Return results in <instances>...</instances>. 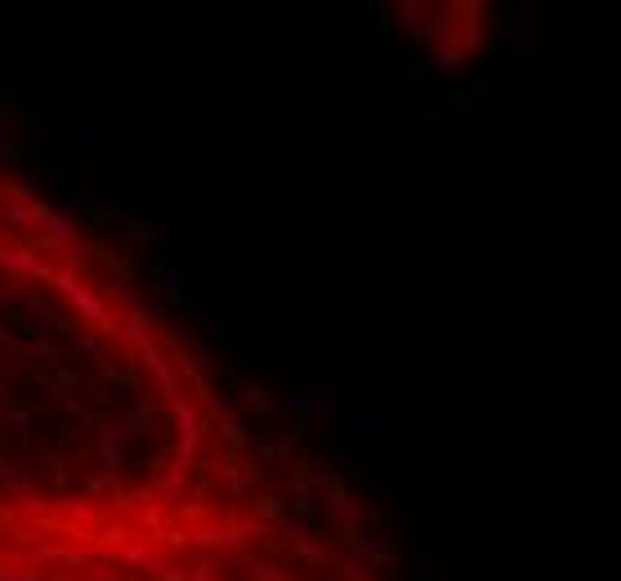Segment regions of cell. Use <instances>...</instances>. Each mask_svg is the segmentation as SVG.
I'll return each mask as SVG.
<instances>
[{
    "mask_svg": "<svg viewBox=\"0 0 621 581\" xmlns=\"http://www.w3.org/2000/svg\"><path fill=\"white\" fill-rule=\"evenodd\" d=\"M385 5L429 59L456 68L483 54L501 0H385Z\"/></svg>",
    "mask_w": 621,
    "mask_h": 581,
    "instance_id": "obj_1",
    "label": "cell"
}]
</instances>
